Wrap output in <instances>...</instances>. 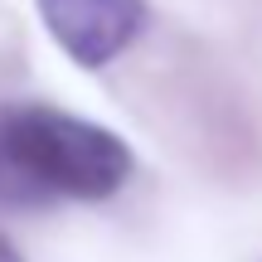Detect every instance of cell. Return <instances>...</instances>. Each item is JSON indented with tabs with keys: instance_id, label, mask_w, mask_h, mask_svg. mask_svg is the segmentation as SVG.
<instances>
[{
	"instance_id": "cell-1",
	"label": "cell",
	"mask_w": 262,
	"mask_h": 262,
	"mask_svg": "<svg viewBox=\"0 0 262 262\" xmlns=\"http://www.w3.org/2000/svg\"><path fill=\"white\" fill-rule=\"evenodd\" d=\"M0 160L29 194L54 199H107L131 175V150L117 131L54 107H15L0 117Z\"/></svg>"
},
{
	"instance_id": "cell-2",
	"label": "cell",
	"mask_w": 262,
	"mask_h": 262,
	"mask_svg": "<svg viewBox=\"0 0 262 262\" xmlns=\"http://www.w3.org/2000/svg\"><path fill=\"white\" fill-rule=\"evenodd\" d=\"M44 25L83 68H102L136 39L141 19V0H39Z\"/></svg>"
},
{
	"instance_id": "cell-3",
	"label": "cell",
	"mask_w": 262,
	"mask_h": 262,
	"mask_svg": "<svg viewBox=\"0 0 262 262\" xmlns=\"http://www.w3.org/2000/svg\"><path fill=\"white\" fill-rule=\"evenodd\" d=\"M0 262H19V253H15V248L5 243V238H0Z\"/></svg>"
}]
</instances>
